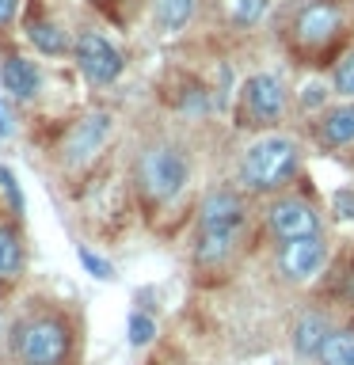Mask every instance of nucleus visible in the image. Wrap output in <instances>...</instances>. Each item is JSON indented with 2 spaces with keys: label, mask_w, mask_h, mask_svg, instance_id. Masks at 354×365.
Instances as JSON below:
<instances>
[{
  "label": "nucleus",
  "mask_w": 354,
  "mask_h": 365,
  "mask_svg": "<svg viewBox=\"0 0 354 365\" xmlns=\"http://www.w3.org/2000/svg\"><path fill=\"white\" fill-rule=\"evenodd\" d=\"M324 96H328V88L320 84V80H313V84H305L301 103H305V107H316V103H324Z\"/></svg>",
  "instance_id": "393cba45"
},
{
  "label": "nucleus",
  "mask_w": 354,
  "mask_h": 365,
  "mask_svg": "<svg viewBox=\"0 0 354 365\" xmlns=\"http://www.w3.org/2000/svg\"><path fill=\"white\" fill-rule=\"evenodd\" d=\"M324 365H354V335L350 331H331V339L320 350Z\"/></svg>",
  "instance_id": "a211bd4d"
},
{
  "label": "nucleus",
  "mask_w": 354,
  "mask_h": 365,
  "mask_svg": "<svg viewBox=\"0 0 354 365\" xmlns=\"http://www.w3.org/2000/svg\"><path fill=\"white\" fill-rule=\"evenodd\" d=\"M76 259L84 262V270L91 274V278H99V282L114 278V267H111L107 259H99V255H96V251H91V247H76Z\"/></svg>",
  "instance_id": "412c9836"
},
{
  "label": "nucleus",
  "mask_w": 354,
  "mask_h": 365,
  "mask_svg": "<svg viewBox=\"0 0 354 365\" xmlns=\"http://www.w3.org/2000/svg\"><path fill=\"white\" fill-rule=\"evenodd\" d=\"M331 339V319L320 316V312H308L297 319L293 327V350L305 354V358H320V350H324V342Z\"/></svg>",
  "instance_id": "f8f14e48"
},
{
  "label": "nucleus",
  "mask_w": 354,
  "mask_h": 365,
  "mask_svg": "<svg viewBox=\"0 0 354 365\" xmlns=\"http://www.w3.org/2000/svg\"><path fill=\"white\" fill-rule=\"evenodd\" d=\"M331 88H335L339 96L354 99V50H350V53L335 65V73H331Z\"/></svg>",
  "instance_id": "aec40b11"
},
{
  "label": "nucleus",
  "mask_w": 354,
  "mask_h": 365,
  "mask_svg": "<svg viewBox=\"0 0 354 365\" xmlns=\"http://www.w3.org/2000/svg\"><path fill=\"white\" fill-rule=\"evenodd\" d=\"M23 270V240L11 225H0V282H11Z\"/></svg>",
  "instance_id": "2eb2a0df"
},
{
  "label": "nucleus",
  "mask_w": 354,
  "mask_h": 365,
  "mask_svg": "<svg viewBox=\"0 0 354 365\" xmlns=\"http://www.w3.org/2000/svg\"><path fill=\"white\" fill-rule=\"evenodd\" d=\"M137 179L153 202H176L191 179V164L176 145H148L137 160Z\"/></svg>",
  "instance_id": "7ed1b4c3"
},
{
  "label": "nucleus",
  "mask_w": 354,
  "mask_h": 365,
  "mask_svg": "<svg viewBox=\"0 0 354 365\" xmlns=\"http://www.w3.org/2000/svg\"><path fill=\"white\" fill-rule=\"evenodd\" d=\"M111 125H114V118L107 110H96V114H88V118L73 122V125H69V133H65V141H61V160L69 168H84L88 160L103 148Z\"/></svg>",
  "instance_id": "423d86ee"
},
{
  "label": "nucleus",
  "mask_w": 354,
  "mask_h": 365,
  "mask_svg": "<svg viewBox=\"0 0 354 365\" xmlns=\"http://www.w3.org/2000/svg\"><path fill=\"white\" fill-rule=\"evenodd\" d=\"M73 57H76L80 73H84L91 84H114V80L122 76V68H126L122 50L111 38H103L99 31L80 34V38L73 42Z\"/></svg>",
  "instance_id": "39448f33"
},
{
  "label": "nucleus",
  "mask_w": 354,
  "mask_h": 365,
  "mask_svg": "<svg viewBox=\"0 0 354 365\" xmlns=\"http://www.w3.org/2000/svg\"><path fill=\"white\" fill-rule=\"evenodd\" d=\"M194 8H198V0H153V23L156 31L164 34H176L191 23Z\"/></svg>",
  "instance_id": "4468645a"
},
{
  "label": "nucleus",
  "mask_w": 354,
  "mask_h": 365,
  "mask_svg": "<svg viewBox=\"0 0 354 365\" xmlns=\"http://www.w3.org/2000/svg\"><path fill=\"white\" fill-rule=\"evenodd\" d=\"M156 339V324H153V316L148 312H133L130 316V346H148V342Z\"/></svg>",
  "instance_id": "6ab92c4d"
},
{
  "label": "nucleus",
  "mask_w": 354,
  "mask_h": 365,
  "mask_svg": "<svg viewBox=\"0 0 354 365\" xmlns=\"http://www.w3.org/2000/svg\"><path fill=\"white\" fill-rule=\"evenodd\" d=\"M320 141L331 145V148L354 141V99L324 110V118H320Z\"/></svg>",
  "instance_id": "ddd939ff"
},
{
  "label": "nucleus",
  "mask_w": 354,
  "mask_h": 365,
  "mask_svg": "<svg viewBox=\"0 0 354 365\" xmlns=\"http://www.w3.org/2000/svg\"><path fill=\"white\" fill-rule=\"evenodd\" d=\"M27 38L34 42V50H42V53H50V57H57V53H65V50H69L65 31L57 27V23H46V19L27 23Z\"/></svg>",
  "instance_id": "dca6fc26"
},
{
  "label": "nucleus",
  "mask_w": 354,
  "mask_h": 365,
  "mask_svg": "<svg viewBox=\"0 0 354 365\" xmlns=\"http://www.w3.org/2000/svg\"><path fill=\"white\" fill-rule=\"evenodd\" d=\"M0 190H4V198H8V205H11V213H23V190H19V182H16V175H11L8 168H0Z\"/></svg>",
  "instance_id": "4be33fe9"
},
{
  "label": "nucleus",
  "mask_w": 354,
  "mask_h": 365,
  "mask_svg": "<svg viewBox=\"0 0 354 365\" xmlns=\"http://www.w3.org/2000/svg\"><path fill=\"white\" fill-rule=\"evenodd\" d=\"M11 133H16V107H11V99L0 96V141Z\"/></svg>",
  "instance_id": "5701e85b"
},
{
  "label": "nucleus",
  "mask_w": 354,
  "mask_h": 365,
  "mask_svg": "<svg viewBox=\"0 0 354 365\" xmlns=\"http://www.w3.org/2000/svg\"><path fill=\"white\" fill-rule=\"evenodd\" d=\"M328 262V244L320 236H301L285 240L278 251V270L285 282H313Z\"/></svg>",
  "instance_id": "0eeeda50"
},
{
  "label": "nucleus",
  "mask_w": 354,
  "mask_h": 365,
  "mask_svg": "<svg viewBox=\"0 0 354 365\" xmlns=\"http://www.w3.org/2000/svg\"><path fill=\"white\" fill-rule=\"evenodd\" d=\"M267 225L270 232L282 240H301V236H320V217L316 210L308 205L305 198H293V194H285V198L270 202L267 210Z\"/></svg>",
  "instance_id": "6e6552de"
},
{
  "label": "nucleus",
  "mask_w": 354,
  "mask_h": 365,
  "mask_svg": "<svg viewBox=\"0 0 354 365\" xmlns=\"http://www.w3.org/2000/svg\"><path fill=\"white\" fill-rule=\"evenodd\" d=\"M331 205H335V213L343 221H354V190H339L335 198H331Z\"/></svg>",
  "instance_id": "b1692460"
},
{
  "label": "nucleus",
  "mask_w": 354,
  "mask_h": 365,
  "mask_svg": "<svg viewBox=\"0 0 354 365\" xmlns=\"http://www.w3.org/2000/svg\"><path fill=\"white\" fill-rule=\"evenodd\" d=\"M244 221H248V205L236 190H210L198 210V259L221 262L233 251Z\"/></svg>",
  "instance_id": "f257e3e1"
},
{
  "label": "nucleus",
  "mask_w": 354,
  "mask_h": 365,
  "mask_svg": "<svg viewBox=\"0 0 354 365\" xmlns=\"http://www.w3.org/2000/svg\"><path fill=\"white\" fill-rule=\"evenodd\" d=\"M11 354L19 365H61L69 358V331L61 319H27L16 339H11Z\"/></svg>",
  "instance_id": "20e7f679"
},
{
  "label": "nucleus",
  "mask_w": 354,
  "mask_h": 365,
  "mask_svg": "<svg viewBox=\"0 0 354 365\" xmlns=\"http://www.w3.org/2000/svg\"><path fill=\"white\" fill-rule=\"evenodd\" d=\"M228 23L236 27H256V23L270 11V0H221Z\"/></svg>",
  "instance_id": "f3484780"
},
{
  "label": "nucleus",
  "mask_w": 354,
  "mask_h": 365,
  "mask_svg": "<svg viewBox=\"0 0 354 365\" xmlns=\"http://www.w3.org/2000/svg\"><path fill=\"white\" fill-rule=\"evenodd\" d=\"M0 84H4L8 99L27 103L42 91V73L34 61H27V57H8V61L0 65Z\"/></svg>",
  "instance_id": "9b49d317"
},
{
  "label": "nucleus",
  "mask_w": 354,
  "mask_h": 365,
  "mask_svg": "<svg viewBox=\"0 0 354 365\" xmlns=\"http://www.w3.org/2000/svg\"><path fill=\"white\" fill-rule=\"evenodd\" d=\"M285 110V84L274 73H256L244 84V118L274 122Z\"/></svg>",
  "instance_id": "9d476101"
},
{
  "label": "nucleus",
  "mask_w": 354,
  "mask_h": 365,
  "mask_svg": "<svg viewBox=\"0 0 354 365\" xmlns=\"http://www.w3.org/2000/svg\"><path fill=\"white\" fill-rule=\"evenodd\" d=\"M339 31H343V11L331 4V0H313V4H305L293 19V38L301 46H308V50L328 46Z\"/></svg>",
  "instance_id": "1a4fd4ad"
},
{
  "label": "nucleus",
  "mask_w": 354,
  "mask_h": 365,
  "mask_svg": "<svg viewBox=\"0 0 354 365\" xmlns=\"http://www.w3.org/2000/svg\"><path fill=\"white\" fill-rule=\"evenodd\" d=\"M16 8H19V0H0V27H4V23H11Z\"/></svg>",
  "instance_id": "a878e982"
},
{
  "label": "nucleus",
  "mask_w": 354,
  "mask_h": 365,
  "mask_svg": "<svg viewBox=\"0 0 354 365\" xmlns=\"http://www.w3.org/2000/svg\"><path fill=\"white\" fill-rule=\"evenodd\" d=\"M297 168H301V145L285 133H267L259 141H251V148L240 160V179L251 190L267 194L285 187L297 175Z\"/></svg>",
  "instance_id": "f03ea898"
},
{
  "label": "nucleus",
  "mask_w": 354,
  "mask_h": 365,
  "mask_svg": "<svg viewBox=\"0 0 354 365\" xmlns=\"http://www.w3.org/2000/svg\"><path fill=\"white\" fill-rule=\"evenodd\" d=\"M0 342H4V319H0Z\"/></svg>",
  "instance_id": "bb28decb"
}]
</instances>
